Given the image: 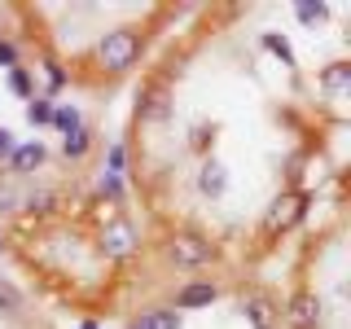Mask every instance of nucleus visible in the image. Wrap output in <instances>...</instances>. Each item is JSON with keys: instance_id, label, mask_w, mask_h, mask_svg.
<instances>
[{"instance_id": "obj_6", "label": "nucleus", "mask_w": 351, "mask_h": 329, "mask_svg": "<svg viewBox=\"0 0 351 329\" xmlns=\"http://www.w3.org/2000/svg\"><path fill=\"white\" fill-rule=\"evenodd\" d=\"M281 312L294 321V329H316V325H321V299H316L312 290H299Z\"/></svg>"}, {"instance_id": "obj_3", "label": "nucleus", "mask_w": 351, "mask_h": 329, "mask_svg": "<svg viewBox=\"0 0 351 329\" xmlns=\"http://www.w3.org/2000/svg\"><path fill=\"white\" fill-rule=\"evenodd\" d=\"M241 316H246L255 329H277V321H281V299L277 294H268V290H250L246 299H241Z\"/></svg>"}, {"instance_id": "obj_15", "label": "nucleus", "mask_w": 351, "mask_h": 329, "mask_svg": "<svg viewBox=\"0 0 351 329\" xmlns=\"http://www.w3.org/2000/svg\"><path fill=\"white\" fill-rule=\"evenodd\" d=\"M321 84L329 88V97H343L347 88H351V66L347 62H334L329 71H321Z\"/></svg>"}, {"instance_id": "obj_25", "label": "nucleus", "mask_w": 351, "mask_h": 329, "mask_svg": "<svg viewBox=\"0 0 351 329\" xmlns=\"http://www.w3.org/2000/svg\"><path fill=\"white\" fill-rule=\"evenodd\" d=\"M14 206H18V197L9 193V189H0V211H14Z\"/></svg>"}, {"instance_id": "obj_17", "label": "nucleus", "mask_w": 351, "mask_h": 329, "mask_svg": "<svg viewBox=\"0 0 351 329\" xmlns=\"http://www.w3.org/2000/svg\"><path fill=\"white\" fill-rule=\"evenodd\" d=\"M9 93L22 97V101H31V97H36V84H31V71H27V66H14V71H9Z\"/></svg>"}, {"instance_id": "obj_14", "label": "nucleus", "mask_w": 351, "mask_h": 329, "mask_svg": "<svg viewBox=\"0 0 351 329\" xmlns=\"http://www.w3.org/2000/svg\"><path fill=\"white\" fill-rule=\"evenodd\" d=\"M49 127H58L62 136H71V132H80V127H84V114H80V106H71V101L53 106V123H49Z\"/></svg>"}, {"instance_id": "obj_12", "label": "nucleus", "mask_w": 351, "mask_h": 329, "mask_svg": "<svg viewBox=\"0 0 351 329\" xmlns=\"http://www.w3.org/2000/svg\"><path fill=\"white\" fill-rule=\"evenodd\" d=\"M22 312H27V294H22L14 281L0 277V316H5V321H18Z\"/></svg>"}, {"instance_id": "obj_21", "label": "nucleus", "mask_w": 351, "mask_h": 329, "mask_svg": "<svg viewBox=\"0 0 351 329\" xmlns=\"http://www.w3.org/2000/svg\"><path fill=\"white\" fill-rule=\"evenodd\" d=\"M106 171H114V175H128V154H123V145H110L106 149Z\"/></svg>"}, {"instance_id": "obj_1", "label": "nucleus", "mask_w": 351, "mask_h": 329, "mask_svg": "<svg viewBox=\"0 0 351 329\" xmlns=\"http://www.w3.org/2000/svg\"><path fill=\"white\" fill-rule=\"evenodd\" d=\"M93 58L101 62L110 75H128L132 66L141 62V36L132 27H114V31H106V36L97 40V53H93Z\"/></svg>"}, {"instance_id": "obj_4", "label": "nucleus", "mask_w": 351, "mask_h": 329, "mask_svg": "<svg viewBox=\"0 0 351 329\" xmlns=\"http://www.w3.org/2000/svg\"><path fill=\"white\" fill-rule=\"evenodd\" d=\"M303 215H307V193H281V197H272V206H268V228L272 233H285V228L299 224Z\"/></svg>"}, {"instance_id": "obj_10", "label": "nucleus", "mask_w": 351, "mask_h": 329, "mask_svg": "<svg viewBox=\"0 0 351 329\" xmlns=\"http://www.w3.org/2000/svg\"><path fill=\"white\" fill-rule=\"evenodd\" d=\"M180 312H171V307H149V312H141V316H132L128 329H180Z\"/></svg>"}, {"instance_id": "obj_7", "label": "nucleus", "mask_w": 351, "mask_h": 329, "mask_svg": "<svg viewBox=\"0 0 351 329\" xmlns=\"http://www.w3.org/2000/svg\"><path fill=\"white\" fill-rule=\"evenodd\" d=\"M101 250L110 259H123L136 250V228L128 224V219H114V224H106V233H101Z\"/></svg>"}, {"instance_id": "obj_5", "label": "nucleus", "mask_w": 351, "mask_h": 329, "mask_svg": "<svg viewBox=\"0 0 351 329\" xmlns=\"http://www.w3.org/2000/svg\"><path fill=\"white\" fill-rule=\"evenodd\" d=\"M219 299L215 281H184L180 290L171 294V312H197V307H211Z\"/></svg>"}, {"instance_id": "obj_16", "label": "nucleus", "mask_w": 351, "mask_h": 329, "mask_svg": "<svg viewBox=\"0 0 351 329\" xmlns=\"http://www.w3.org/2000/svg\"><path fill=\"white\" fill-rule=\"evenodd\" d=\"M27 123L31 127H49L53 123V97H44V93H36L27 101Z\"/></svg>"}, {"instance_id": "obj_20", "label": "nucleus", "mask_w": 351, "mask_h": 329, "mask_svg": "<svg viewBox=\"0 0 351 329\" xmlns=\"http://www.w3.org/2000/svg\"><path fill=\"white\" fill-rule=\"evenodd\" d=\"M18 202L22 206H27V211H36V215H53V211H58V206H53V202H58V197H53V193H27V197H18Z\"/></svg>"}, {"instance_id": "obj_23", "label": "nucleus", "mask_w": 351, "mask_h": 329, "mask_svg": "<svg viewBox=\"0 0 351 329\" xmlns=\"http://www.w3.org/2000/svg\"><path fill=\"white\" fill-rule=\"evenodd\" d=\"M14 145H18V141H14V132H9V127H0V162H9Z\"/></svg>"}, {"instance_id": "obj_11", "label": "nucleus", "mask_w": 351, "mask_h": 329, "mask_svg": "<svg viewBox=\"0 0 351 329\" xmlns=\"http://www.w3.org/2000/svg\"><path fill=\"white\" fill-rule=\"evenodd\" d=\"M93 145H97V132L93 127H80V132H71V136H62V154L71 162H84L88 154H93Z\"/></svg>"}, {"instance_id": "obj_9", "label": "nucleus", "mask_w": 351, "mask_h": 329, "mask_svg": "<svg viewBox=\"0 0 351 329\" xmlns=\"http://www.w3.org/2000/svg\"><path fill=\"white\" fill-rule=\"evenodd\" d=\"M44 158H49V149H44L40 141H18L14 154H9V171H14V175H31L36 167H44Z\"/></svg>"}, {"instance_id": "obj_19", "label": "nucleus", "mask_w": 351, "mask_h": 329, "mask_svg": "<svg viewBox=\"0 0 351 329\" xmlns=\"http://www.w3.org/2000/svg\"><path fill=\"white\" fill-rule=\"evenodd\" d=\"M97 189H101V197H110V202H123V175L101 171L97 175Z\"/></svg>"}, {"instance_id": "obj_18", "label": "nucleus", "mask_w": 351, "mask_h": 329, "mask_svg": "<svg viewBox=\"0 0 351 329\" xmlns=\"http://www.w3.org/2000/svg\"><path fill=\"white\" fill-rule=\"evenodd\" d=\"M228 189V175H224V167H219V162H206L202 167V193H224Z\"/></svg>"}, {"instance_id": "obj_2", "label": "nucleus", "mask_w": 351, "mask_h": 329, "mask_svg": "<svg viewBox=\"0 0 351 329\" xmlns=\"http://www.w3.org/2000/svg\"><path fill=\"white\" fill-rule=\"evenodd\" d=\"M162 255H167V263H171V268H180V272H202L206 263L219 259V250L202 233H171L167 246H162Z\"/></svg>"}, {"instance_id": "obj_13", "label": "nucleus", "mask_w": 351, "mask_h": 329, "mask_svg": "<svg viewBox=\"0 0 351 329\" xmlns=\"http://www.w3.org/2000/svg\"><path fill=\"white\" fill-rule=\"evenodd\" d=\"M44 97H58L66 84H71V75H66V66H62V58H53V53H44Z\"/></svg>"}, {"instance_id": "obj_26", "label": "nucleus", "mask_w": 351, "mask_h": 329, "mask_svg": "<svg viewBox=\"0 0 351 329\" xmlns=\"http://www.w3.org/2000/svg\"><path fill=\"white\" fill-rule=\"evenodd\" d=\"M80 329H97V325H93V321H84V325H80Z\"/></svg>"}, {"instance_id": "obj_8", "label": "nucleus", "mask_w": 351, "mask_h": 329, "mask_svg": "<svg viewBox=\"0 0 351 329\" xmlns=\"http://www.w3.org/2000/svg\"><path fill=\"white\" fill-rule=\"evenodd\" d=\"M136 119H154V123H167V119H171L167 88H162L158 80L145 84V93H141V106H136Z\"/></svg>"}, {"instance_id": "obj_24", "label": "nucleus", "mask_w": 351, "mask_h": 329, "mask_svg": "<svg viewBox=\"0 0 351 329\" xmlns=\"http://www.w3.org/2000/svg\"><path fill=\"white\" fill-rule=\"evenodd\" d=\"M316 18H325L321 5H299V22H316Z\"/></svg>"}, {"instance_id": "obj_22", "label": "nucleus", "mask_w": 351, "mask_h": 329, "mask_svg": "<svg viewBox=\"0 0 351 329\" xmlns=\"http://www.w3.org/2000/svg\"><path fill=\"white\" fill-rule=\"evenodd\" d=\"M0 66H5V71H14V66H18V44L5 40V36H0Z\"/></svg>"}]
</instances>
